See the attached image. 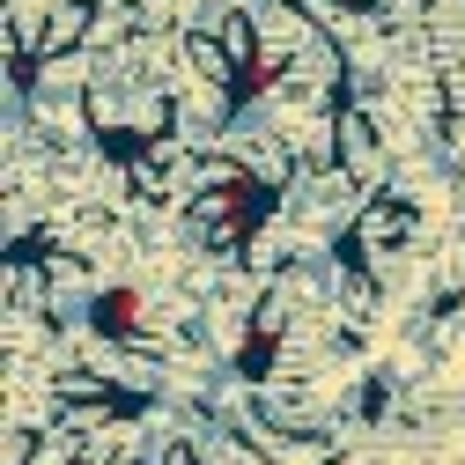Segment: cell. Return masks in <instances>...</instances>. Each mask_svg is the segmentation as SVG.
Here are the masks:
<instances>
[{"instance_id":"6da1fadb","label":"cell","mask_w":465,"mask_h":465,"mask_svg":"<svg viewBox=\"0 0 465 465\" xmlns=\"http://www.w3.org/2000/svg\"><path fill=\"white\" fill-rule=\"evenodd\" d=\"M178 89H170V45L163 30H126L104 45V60H89V96H82V126L96 141V155L126 170L148 155V148H170L185 141L178 134Z\"/></svg>"},{"instance_id":"7a4b0ae2","label":"cell","mask_w":465,"mask_h":465,"mask_svg":"<svg viewBox=\"0 0 465 465\" xmlns=\"http://www.w3.org/2000/svg\"><path fill=\"white\" fill-rule=\"evenodd\" d=\"M37 450H45V421L8 414V436H0V465H37Z\"/></svg>"},{"instance_id":"3957f363","label":"cell","mask_w":465,"mask_h":465,"mask_svg":"<svg viewBox=\"0 0 465 465\" xmlns=\"http://www.w3.org/2000/svg\"><path fill=\"white\" fill-rule=\"evenodd\" d=\"M134 465H207V450H200L193 436H163V443H148Z\"/></svg>"}]
</instances>
